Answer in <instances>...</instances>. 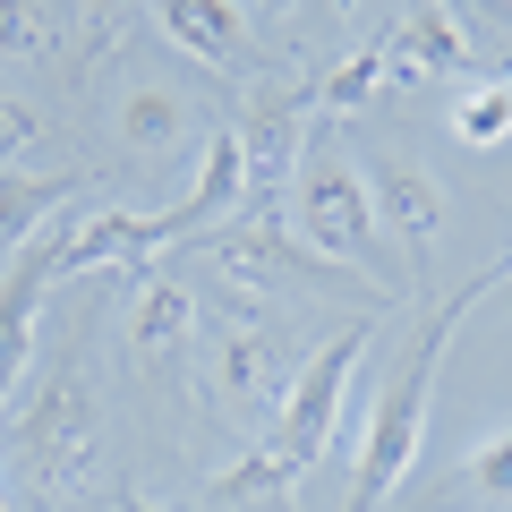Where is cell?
<instances>
[{"label": "cell", "instance_id": "1", "mask_svg": "<svg viewBox=\"0 0 512 512\" xmlns=\"http://www.w3.org/2000/svg\"><path fill=\"white\" fill-rule=\"evenodd\" d=\"M487 291H495V274L461 282V291L419 325V342H410L402 376L376 393V419H367V436H359V461H350V504H342V512H384V504H393V487L410 478V461H419V444H427V393H436V359H444V342H453V325H461V316H470Z\"/></svg>", "mask_w": 512, "mask_h": 512}, {"label": "cell", "instance_id": "2", "mask_svg": "<svg viewBox=\"0 0 512 512\" xmlns=\"http://www.w3.org/2000/svg\"><path fill=\"white\" fill-rule=\"evenodd\" d=\"M282 205H291V231L308 239L316 256L350 265V274L376 282V291H402V282H393V248H384V222H376V197H367V171L333 146L325 128L308 137V154H299L291 197Z\"/></svg>", "mask_w": 512, "mask_h": 512}, {"label": "cell", "instance_id": "3", "mask_svg": "<svg viewBox=\"0 0 512 512\" xmlns=\"http://www.w3.org/2000/svg\"><path fill=\"white\" fill-rule=\"evenodd\" d=\"M0 444H9L26 487H69L86 470V453H94V384L77 367V350H60V367H43V384L18 402V419H9Z\"/></svg>", "mask_w": 512, "mask_h": 512}, {"label": "cell", "instance_id": "4", "mask_svg": "<svg viewBox=\"0 0 512 512\" xmlns=\"http://www.w3.org/2000/svg\"><path fill=\"white\" fill-rule=\"evenodd\" d=\"M359 359H367V325H342V333H333V342L291 376V393H282L274 436H265V444H274V453L291 461L299 478H308L316 461L342 453V402H350V376H359Z\"/></svg>", "mask_w": 512, "mask_h": 512}, {"label": "cell", "instance_id": "5", "mask_svg": "<svg viewBox=\"0 0 512 512\" xmlns=\"http://www.w3.org/2000/svg\"><path fill=\"white\" fill-rule=\"evenodd\" d=\"M239 163H248V214H274L291 197V171L316 137V86H265L239 111Z\"/></svg>", "mask_w": 512, "mask_h": 512}, {"label": "cell", "instance_id": "6", "mask_svg": "<svg viewBox=\"0 0 512 512\" xmlns=\"http://www.w3.org/2000/svg\"><path fill=\"white\" fill-rule=\"evenodd\" d=\"M60 239H69V214L0 265V410H9L26 359H35V316H43V291L60 282Z\"/></svg>", "mask_w": 512, "mask_h": 512}, {"label": "cell", "instance_id": "7", "mask_svg": "<svg viewBox=\"0 0 512 512\" xmlns=\"http://www.w3.org/2000/svg\"><path fill=\"white\" fill-rule=\"evenodd\" d=\"M214 333H222V402H231V410H282V393H291L282 333L256 325L248 308H222Z\"/></svg>", "mask_w": 512, "mask_h": 512}, {"label": "cell", "instance_id": "8", "mask_svg": "<svg viewBox=\"0 0 512 512\" xmlns=\"http://www.w3.org/2000/svg\"><path fill=\"white\" fill-rule=\"evenodd\" d=\"M367 197H376V222H393V231H402V256H410V265H427V256H436V239H444V188L427 180L410 154L384 146L376 163H367Z\"/></svg>", "mask_w": 512, "mask_h": 512}, {"label": "cell", "instance_id": "9", "mask_svg": "<svg viewBox=\"0 0 512 512\" xmlns=\"http://www.w3.org/2000/svg\"><path fill=\"white\" fill-rule=\"evenodd\" d=\"M376 52H384V77H393V86H427V77L470 69V35H461V18L444 0H410V18L393 26Z\"/></svg>", "mask_w": 512, "mask_h": 512}, {"label": "cell", "instance_id": "10", "mask_svg": "<svg viewBox=\"0 0 512 512\" xmlns=\"http://www.w3.org/2000/svg\"><path fill=\"white\" fill-rule=\"evenodd\" d=\"M154 18H163V43H180L197 69H239L248 60V18H239V0H154Z\"/></svg>", "mask_w": 512, "mask_h": 512}, {"label": "cell", "instance_id": "11", "mask_svg": "<svg viewBox=\"0 0 512 512\" xmlns=\"http://www.w3.org/2000/svg\"><path fill=\"white\" fill-rule=\"evenodd\" d=\"M69 205H77V180H69V171H52V180H43V171L0 163V265H9L26 239H43Z\"/></svg>", "mask_w": 512, "mask_h": 512}, {"label": "cell", "instance_id": "12", "mask_svg": "<svg viewBox=\"0 0 512 512\" xmlns=\"http://www.w3.org/2000/svg\"><path fill=\"white\" fill-rule=\"evenodd\" d=\"M188 146V103L171 86H137L120 94V154L128 163H163V154H180Z\"/></svg>", "mask_w": 512, "mask_h": 512}, {"label": "cell", "instance_id": "13", "mask_svg": "<svg viewBox=\"0 0 512 512\" xmlns=\"http://www.w3.org/2000/svg\"><path fill=\"white\" fill-rule=\"evenodd\" d=\"M188 333H197V299L180 291L171 274H137V316H128V350L137 359H163V350H180Z\"/></svg>", "mask_w": 512, "mask_h": 512}, {"label": "cell", "instance_id": "14", "mask_svg": "<svg viewBox=\"0 0 512 512\" xmlns=\"http://www.w3.org/2000/svg\"><path fill=\"white\" fill-rule=\"evenodd\" d=\"M291 487H299V470L274 453V444H256V453L231 461L205 495H214V512H282V504H291Z\"/></svg>", "mask_w": 512, "mask_h": 512}, {"label": "cell", "instance_id": "15", "mask_svg": "<svg viewBox=\"0 0 512 512\" xmlns=\"http://www.w3.org/2000/svg\"><path fill=\"white\" fill-rule=\"evenodd\" d=\"M376 86H384V52L367 43L359 60H342V69L316 86V128H333V120H350V111H367V103H376Z\"/></svg>", "mask_w": 512, "mask_h": 512}, {"label": "cell", "instance_id": "16", "mask_svg": "<svg viewBox=\"0 0 512 512\" xmlns=\"http://www.w3.org/2000/svg\"><path fill=\"white\" fill-rule=\"evenodd\" d=\"M0 52L9 60H52L60 52V9L52 0H0Z\"/></svg>", "mask_w": 512, "mask_h": 512}, {"label": "cell", "instance_id": "17", "mask_svg": "<svg viewBox=\"0 0 512 512\" xmlns=\"http://www.w3.org/2000/svg\"><path fill=\"white\" fill-rule=\"evenodd\" d=\"M453 128H461V146H504L512 137V86H470Z\"/></svg>", "mask_w": 512, "mask_h": 512}, {"label": "cell", "instance_id": "18", "mask_svg": "<svg viewBox=\"0 0 512 512\" xmlns=\"http://www.w3.org/2000/svg\"><path fill=\"white\" fill-rule=\"evenodd\" d=\"M453 487H470V495H495V504H512V427H495L487 444H478L470 461H461V478Z\"/></svg>", "mask_w": 512, "mask_h": 512}, {"label": "cell", "instance_id": "19", "mask_svg": "<svg viewBox=\"0 0 512 512\" xmlns=\"http://www.w3.org/2000/svg\"><path fill=\"white\" fill-rule=\"evenodd\" d=\"M35 146H43V111L0 86V163H9V154H35Z\"/></svg>", "mask_w": 512, "mask_h": 512}, {"label": "cell", "instance_id": "20", "mask_svg": "<svg viewBox=\"0 0 512 512\" xmlns=\"http://www.w3.org/2000/svg\"><path fill=\"white\" fill-rule=\"evenodd\" d=\"M111 504H120V512H163V504H154L146 487H128V478H120V495H111Z\"/></svg>", "mask_w": 512, "mask_h": 512}, {"label": "cell", "instance_id": "21", "mask_svg": "<svg viewBox=\"0 0 512 512\" xmlns=\"http://www.w3.org/2000/svg\"><path fill=\"white\" fill-rule=\"evenodd\" d=\"M495 291H504V299H512V265H495Z\"/></svg>", "mask_w": 512, "mask_h": 512}]
</instances>
